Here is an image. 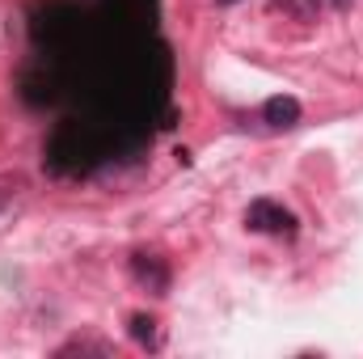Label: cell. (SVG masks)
<instances>
[{"label":"cell","instance_id":"6da1fadb","mask_svg":"<svg viewBox=\"0 0 363 359\" xmlns=\"http://www.w3.org/2000/svg\"><path fill=\"white\" fill-rule=\"evenodd\" d=\"M245 220H250V228H258V233H296V216H291L287 207L271 203V199H258Z\"/></svg>","mask_w":363,"mask_h":359},{"label":"cell","instance_id":"7a4b0ae2","mask_svg":"<svg viewBox=\"0 0 363 359\" xmlns=\"http://www.w3.org/2000/svg\"><path fill=\"white\" fill-rule=\"evenodd\" d=\"M131 270H135V279L148 287V292H165L169 287V270H165V263H157V258H148V254H135L131 258Z\"/></svg>","mask_w":363,"mask_h":359},{"label":"cell","instance_id":"5b68a950","mask_svg":"<svg viewBox=\"0 0 363 359\" xmlns=\"http://www.w3.org/2000/svg\"><path fill=\"white\" fill-rule=\"evenodd\" d=\"M274 9H287V13H291V17H300V21L317 17V0H274Z\"/></svg>","mask_w":363,"mask_h":359},{"label":"cell","instance_id":"277c9868","mask_svg":"<svg viewBox=\"0 0 363 359\" xmlns=\"http://www.w3.org/2000/svg\"><path fill=\"white\" fill-rule=\"evenodd\" d=\"M131 334H135L144 347H161V338H157V321H152V317H144V313H135V317H131Z\"/></svg>","mask_w":363,"mask_h":359},{"label":"cell","instance_id":"3957f363","mask_svg":"<svg viewBox=\"0 0 363 359\" xmlns=\"http://www.w3.org/2000/svg\"><path fill=\"white\" fill-rule=\"evenodd\" d=\"M262 118H267L271 127H296V123H300V101H296V97H271V101L262 106Z\"/></svg>","mask_w":363,"mask_h":359}]
</instances>
